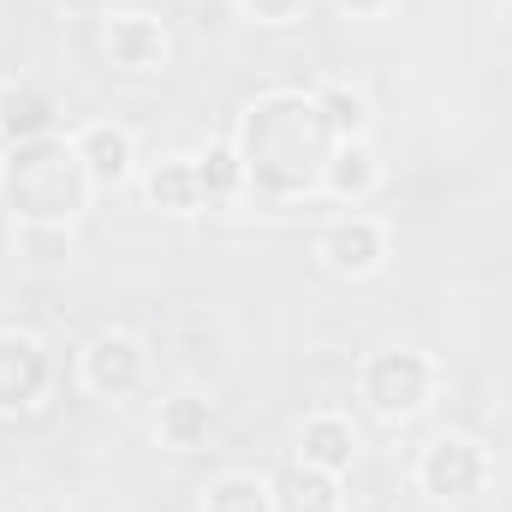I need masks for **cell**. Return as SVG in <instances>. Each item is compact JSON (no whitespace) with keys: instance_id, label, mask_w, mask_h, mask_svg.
Returning a JSON list of instances; mask_svg holds the SVG:
<instances>
[{"instance_id":"cell-7","label":"cell","mask_w":512,"mask_h":512,"mask_svg":"<svg viewBox=\"0 0 512 512\" xmlns=\"http://www.w3.org/2000/svg\"><path fill=\"white\" fill-rule=\"evenodd\" d=\"M102 60L126 78H155L173 66V30L143 6H114L102 18Z\"/></svg>"},{"instance_id":"cell-5","label":"cell","mask_w":512,"mask_h":512,"mask_svg":"<svg viewBox=\"0 0 512 512\" xmlns=\"http://www.w3.org/2000/svg\"><path fill=\"white\" fill-rule=\"evenodd\" d=\"M316 262L334 274V280H376L387 268V256H393V233H387L382 215H370V209H340V215H328L322 227H316Z\"/></svg>"},{"instance_id":"cell-8","label":"cell","mask_w":512,"mask_h":512,"mask_svg":"<svg viewBox=\"0 0 512 512\" xmlns=\"http://www.w3.org/2000/svg\"><path fill=\"white\" fill-rule=\"evenodd\" d=\"M54 387V358L30 328H0V423L30 417Z\"/></svg>"},{"instance_id":"cell-13","label":"cell","mask_w":512,"mask_h":512,"mask_svg":"<svg viewBox=\"0 0 512 512\" xmlns=\"http://www.w3.org/2000/svg\"><path fill=\"white\" fill-rule=\"evenodd\" d=\"M215 429H221V411H215V399L197 393V387L167 393L161 411H155V441H161L167 453H203V447L215 441Z\"/></svg>"},{"instance_id":"cell-17","label":"cell","mask_w":512,"mask_h":512,"mask_svg":"<svg viewBox=\"0 0 512 512\" xmlns=\"http://www.w3.org/2000/svg\"><path fill=\"white\" fill-rule=\"evenodd\" d=\"M316 108H322V120L334 131V143H352V137H370V131H376L370 96H364L358 84H346V78H322V84H316Z\"/></svg>"},{"instance_id":"cell-10","label":"cell","mask_w":512,"mask_h":512,"mask_svg":"<svg viewBox=\"0 0 512 512\" xmlns=\"http://www.w3.org/2000/svg\"><path fill=\"white\" fill-rule=\"evenodd\" d=\"M364 453V435L346 411H310L292 435V465H310V471H328V477H346Z\"/></svg>"},{"instance_id":"cell-22","label":"cell","mask_w":512,"mask_h":512,"mask_svg":"<svg viewBox=\"0 0 512 512\" xmlns=\"http://www.w3.org/2000/svg\"><path fill=\"white\" fill-rule=\"evenodd\" d=\"M54 12H66V18H108L120 0H48Z\"/></svg>"},{"instance_id":"cell-2","label":"cell","mask_w":512,"mask_h":512,"mask_svg":"<svg viewBox=\"0 0 512 512\" xmlns=\"http://www.w3.org/2000/svg\"><path fill=\"white\" fill-rule=\"evenodd\" d=\"M0 203L12 209V221H78L96 203V185L78 161L72 131L12 143L0 155Z\"/></svg>"},{"instance_id":"cell-11","label":"cell","mask_w":512,"mask_h":512,"mask_svg":"<svg viewBox=\"0 0 512 512\" xmlns=\"http://www.w3.org/2000/svg\"><path fill=\"white\" fill-rule=\"evenodd\" d=\"M60 131V96L42 78H6L0 84V143H30V137H54Z\"/></svg>"},{"instance_id":"cell-1","label":"cell","mask_w":512,"mask_h":512,"mask_svg":"<svg viewBox=\"0 0 512 512\" xmlns=\"http://www.w3.org/2000/svg\"><path fill=\"white\" fill-rule=\"evenodd\" d=\"M227 137L245 161V203L292 209V203L322 197L334 131L316 108V90H262L239 108Z\"/></svg>"},{"instance_id":"cell-19","label":"cell","mask_w":512,"mask_h":512,"mask_svg":"<svg viewBox=\"0 0 512 512\" xmlns=\"http://www.w3.org/2000/svg\"><path fill=\"white\" fill-rule=\"evenodd\" d=\"M197 512H274V483L256 471H221L203 483Z\"/></svg>"},{"instance_id":"cell-4","label":"cell","mask_w":512,"mask_h":512,"mask_svg":"<svg viewBox=\"0 0 512 512\" xmlns=\"http://www.w3.org/2000/svg\"><path fill=\"white\" fill-rule=\"evenodd\" d=\"M411 483H417L423 501L459 512V507H471V501L495 483V459H489V447H483L477 435H465V429H441V435H429V441L417 447V459H411Z\"/></svg>"},{"instance_id":"cell-15","label":"cell","mask_w":512,"mask_h":512,"mask_svg":"<svg viewBox=\"0 0 512 512\" xmlns=\"http://www.w3.org/2000/svg\"><path fill=\"white\" fill-rule=\"evenodd\" d=\"M12 262L24 274H66L78 262L72 221H12Z\"/></svg>"},{"instance_id":"cell-14","label":"cell","mask_w":512,"mask_h":512,"mask_svg":"<svg viewBox=\"0 0 512 512\" xmlns=\"http://www.w3.org/2000/svg\"><path fill=\"white\" fill-rule=\"evenodd\" d=\"M137 191L161 215H203V185H197V155H161L137 167Z\"/></svg>"},{"instance_id":"cell-9","label":"cell","mask_w":512,"mask_h":512,"mask_svg":"<svg viewBox=\"0 0 512 512\" xmlns=\"http://www.w3.org/2000/svg\"><path fill=\"white\" fill-rule=\"evenodd\" d=\"M72 143H78V161H84L96 197L131 185L137 167H143V161H137V131H131L126 120H84V126L72 131Z\"/></svg>"},{"instance_id":"cell-6","label":"cell","mask_w":512,"mask_h":512,"mask_svg":"<svg viewBox=\"0 0 512 512\" xmlns=\"http://www.w3.org/2000/svg\"><path fill=\"white\" fill-rule=\"evenodd\" d=\"M78 387L102 405H126L149 387V346L131 328H102L78 352Z\"/></svg>"},{"instance_id":"cell-12","label":"cell","mask_w":512,"mask_h":512,"mask_svg":"<svg viewBox=\"0 0 512 512\" xmlns=\"http://www.w3.org/2000/svg\"><path fill=\"white\" fill-rule=\"evenodd\" d=\"M376 191H382V155H376V143L370 137L334 143V155L322 167V197L340 203V209H364Z\"/></svg>"},{"instance_id":"cell-20","label":"cell","mask_w":512,"mask_h":512,"mask_svg":"<svg viewBox=\"0 0 512 512\" xmlns=\"http://www.w3.org/2000/svg\"><path fill=\"white\" fill-rule=\"evenodd\" d=\"M310 12V0H239V18H251L262 30H286Z\"/></svg>"},{"instance_id":"cell-23","label":"cell","mask_w":512,"mask_h":512,"mask_svg":"<svg viewBox=\"0 0 512 512\" xmlns=\"http://www.w3.org/2000/svg\"><path fill=\"white\" fill-rule=\"evenodd\" d=\"M18 512H30V507H18Z\"/></svg>"},{"instance_id":"cell-16","label":"cell","mask_w":512,"mask_h":512,"mask_svg":"<svg viewBox=\"0 0 512 512\" xmlns=\"http://www.w3.org/2000/svg\"><path fill=\"white\" fill-rule=\"evenodd\" d=\"M274 512H346V477L292 465L286 477H274Z\"/></svg>"},{"instance_id":"cell-21","label":"cell","mask_w":512,"mask_h":512,"mask_svg":"<svg viewBox=\"0 0 512 512\" xmlns=\"http://www.w3.org/2000/svg\"><path fill=\"white\" fill-rule=\"evenodd\" d=\"M328 6H334L340 18H387L399 0H328Z\"/></svg>"},{"instance_id":"cell-18","label":"cell","mask_w":512,"mask_h":512,"mask_svg":"<svg viewBox=\"0 0 512 512\" xmlns=\"http://www.w3.org/2000/svg\"><path fill=\"white\" fill-rule=\"evenodd\" d=\"M197 185H203V209L245 203V161H239L233 137H215L209 149H197Z\"/></svg>"},{"instance_id":"cell-3","label":"cell","mask_w":512,"mask_h":512,"mask_svg":"<svg viewBox=\"0 0 512 512\" xmlns=\"http://www.w3.org/2000/svg\"><path fill=\"white\" fill-rule=\"evenodd\" d=\"M441 382H447L441 364L423 346H405V340L364 352V364H358V399H364V411L376 423H393V429L417 423L441 399Z\"/></svg>"}]
</instances>
